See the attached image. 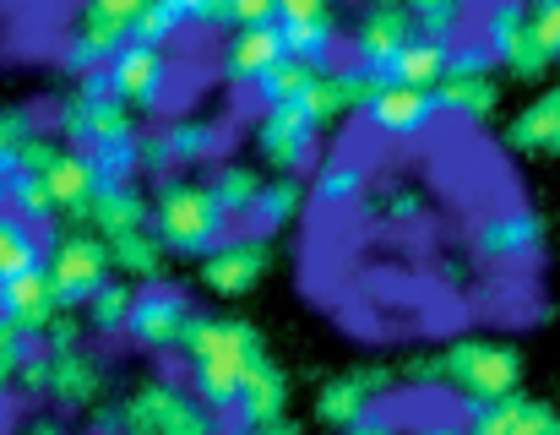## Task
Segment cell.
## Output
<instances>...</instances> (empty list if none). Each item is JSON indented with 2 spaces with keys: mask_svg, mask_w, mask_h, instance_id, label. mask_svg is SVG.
<instances>
[{
  "mask_svg": "<svg viewBox=\"0 0 560 435\" xmlns=\"http://www.w3.org/2000/svg\"><path fill=\"white\" fill-rule=\"evenodd\" d=\"M408 381H446L463 403H501L523 392V354L506 338H452L402 365Z\"/></svg>",
  "mask_w": 560,
  "mask_h": 435,
  "instance_id": "cell-3",
  "label": "cell"
},
{
  "mask_svg": "<svg viewBox=\"0 0 560 435\" xmlns=\"http://www.w3.org/2000/svg\"><path fill=\"white\" fill-rule=\"evenodd\" d=\"M283 60H289L283 22L234 27V38L223 44V77H229V82H240V87H256V82H267V77H272Z\"/></svg>",
  "mask_w": 560,
  "mask_h": 435,
  "instance_id": "cell-17",
  "label": "cell"
},
{
  "mask_svg": "<svg viewBox=\"0 0 560 435\" xmlns=\"http://www.w3.org/2000/svg\"><path fill=\"white\" fill-rule=\"evenodd\" d=\"M365 115H371V126L381 137L413 142V137L441 115V98H435V87H408V82H397V77H381V87H375Z\"/></svg>",
  "mask_w": 560,
  "mask_h": 435,
  "instance_id": "cell-15",
  "label": "cell"
},
{
  "mask_svg": "<svg viewBox=\"0 0 560 435\" xmlns=\"http://www.w3.org/2000/svg\"><path fill=\"white\" fill-rule=\"evenodd\" d=\"M506 148L528 158H560V82L545 87L534 104H523L506 126Z\"/></svg>",
  "mask_w": 560,
  "mask_h": 435,
  "instance_id": "cell-22",
  "label": "cell"
},
{
  "mask_svg": "<svg viewBox=\"0 0 560 435\" xmlns=\"http://www.w3.org/2000/svg\"><path fill=\"white\" fill-rule=\"evenodd\" d=\"M164 5L175 11L180 27H223V22H234L229 0H164Z\"/></svg>",
  "mask_w": 560,
  "mask_h": 435,
  "instance_id": "cell-40",
  "label": "cell"
},
{
  "mask_svg": "<svg viewBox=\"0 0 560 435\" xmlns=\"http://www.w3.org/2000/svg\"><path fill=\"white\" fill-rule=\"evenodd\" d=\"M386 387H392V371H381V365L343 371V376H332V381L316 392V420H322V425H332V431H349L360 414L381 409Z\"/></svg>",
  "mask_w": 560,
  "mask_h": 435,
  "instance_id": "cell-16",
  "label": "cell"
},
{
  "mask_svg": "<svg viewBox=\"0 0 560 435\" xmlns=\"http://www.w3.org/2000/svg\"><path fill=\"white\" fill-rule=\"evenodd\" d=\"M33 349H38V343H33L27 332H16L11 321H0V398H5V387L22 376V365H27Z\"/></svg>",
  "mask_w": 560,
  "mask_h": 435,
  "instance_id": "cell-37",
  "label": "cell"
},
{
  "mask_svg": "<svg viewBox=\"0 0 560 435\" xmlns=\"http://www.w3.org/2000/svg\"><path fill=\"white\" fill-rule=\"evenodd\" d=\"M283 414H289V376L272 360H261L256 376L245 381L240 403H234V425L245 435H256V431H267V425H278Z\"/></svg>",
  "mask_w": 560,
  "mask_h": 435,
  "instance_id": "cell-23",
  "label": "cell"
},
{
  "mask_svg": "<svg viewBox=\"0 0 560 435\" xmlns=\"http://www.w3.org/2000/svg\"><path fill=\"white\" fill-rule=\"evenodd\" d=\"M186 365H190V392L212 409V414H234L245 381L256 376V365L267 360V338L240 321V316H212L196 310L186 327Z\"/></svg>",
  "mask_w": 560,
  "mask_h": 435,
  "instance_id": "cell-1",
  "label": "cell"
},
{
  "mask_svg": "<svg viewBox=\"0 0 560 435\" xmlns=\"http://www.w3.org/2000/svg\"><path fill=\"white\" fill-rule=\"evenodd\" d=\"M49 261V250H44V239L33 234V223L22 213H0V283H11V278H22V272H38Z\"/></svg>",
  "mask_w": 560,
  "mask_h": 435,
  "instance_id": "cell-28",
  "label": "cell"
},
{
  "mask_svg": "<svg viewBox=\"0 0 560 435\" xmlns=\"http://www.w3.org/2000/svg\"><path fill=\"white\" fill-rule=\"evenodd\" d=\"M229 16L234 27H261V22H278V0H229Z\"/></svg>",
  "mask_w": 560,
  "mask_h": 435,
  "instance_id": "cell-43",
  "label": "cell"
},
{
  "mask_svg": "<svg viewBox=\"0 0 560 435\" xmlns=\"http://www.w3.org/2000/svg\"><path fill=\"white\" fill-rule=\"evenodd\" d=\"M528 33H534V49H539V55L556 66V60H560V0H534Z\"/></svg>",
  "mask_w": 560,
  "mask_h": 435,
  "instance_id": "cell-38",
  "label": "cell"
},
{
  "mask_svg": "<svg viewBox=\"0 0 560 435\" xmlns=\"http://www.w3.org/2000/svg\"><path fill=\"white\" fill-rule=\"evenodd\" d=\"M164 137H170L175 164H201V158H212L218 142H223V131L207 126V120H175V126H164Z\"/></svg>",
  "mask_w": 560,
  "mask_h": 435,
  "instance_id": "cell-33",
  "label": "cell"
},
{
  "mask_svg": "<svg viewBox=\"0 0 560 435\" xmlns=\"http://www.w3.org/2000/svg\"><path fill=\"white\" fill-rule=\"evenodd\" d=\"M38 131H33V115H22V109H0V175L16 164V153L33 142Z\"/></svg>",
  "mask_w": 560,
  "mask_h": 435,
  "instance_id": "cell-39",
  "label": "cell"
},
{
  "mask_svg": "<svg viewBox=\"0 0 560 435\" xmlns=\"http://www.w3.org/2000/svg\"><path fill=\"white\" fill-rule=\"evenodd\" d=\"M104 82H109V93H115L131 115H153V109L164 104V93H170V49L131 38V44L115 55V66H109Z\"/></svg>",
  "mask_w": 560,
  "mask_h": 435,
  "instance_id": "cell-9",
  "label": "cell"
},
{
  "mask_svg": "<svg viewBox=\"0 0 560 435\" xmlns=\"http://www.w3.org/2000/svg\"><path fill=\"white\" fill-rule=\"evenodd\" d=\"M413 435H474V431H468V420H430V425H419Z\"/></svg>",
  "mask_w": 560,
  "mask_h": 435,
  "instance_id": "cell-46",
  "label": "cell"
},
{
  "mask_svg": "<svg viewBox=\"0 0 560 435\" xmlns=\"http://www.w3.org/2000/svg\"><path fill=\"white\" fill-rule=\"evenodd\" d=\"M256 435H305L294 420H278V425H267V431H256Z\"/></svg>",
  "mask_w": 560,
  "mask_h": 435,
  "instance_id": "cell-48",
  "label": "cell"
},
{
  "mask_svg": "<svg viewBox=\"0 0 560 435\" xmlns=\"http://www.w3.org/2000/svg\"><path fill=\"white\" fill-rule=\"evenodd\" d=\"M360 191H365L360 164H327V169H316V186H311V197L322 208H349V202H360Z\"/></svg>",
  "mask_w": 560,
  "mask_h": 435,
  "instance_id": "cell-35",
  "label": "cell"
},
{
  "mask_svg": "<svg viewBox=\"0 0 560 435\" xmlns=\"http://www.w3.org/2000/svg\"><path fill=\"white\" fill-rule=\"evenodd\" d=\"M267 261H272L267 234H256V228L250 234H229L212 256H201V289L218 294V299H240V294H250L261 283Z\"/></svg>",
  "mask_w": 560,
  "mask_h": 435,
  "instance_id": "cell-11",
  "label": "cell"
},
{
  "mask_svg": "<svg viewBox=\"0 0 560 435\" xmlns=\"http://www.w3.org/2000/svg\"><path fill=\"white\" fill-rule=\"evenodd\" d=\"M16 381H22L27 392H38V398H55L60 409H88V403H98V392H104V365H98L88 349H71V354L33 349Z\"/></svg>",
  "mask_w": 560,
  "mask_h": 435,
  "instance_id": "cell-7",
  "label": "cell"
},
{
  "mask_svg": "<svg viewBox=\"0 0 560 435\" xmlns=\"http://www.w3.org/2000/svg\"><path fill=\"white\" fill-rule=\"evenodd\" d=\"M278 22H283V27L332 22V0H278Z\"/></svg>",
  "mask_w": 560,
  "mask_h": 435,
  "instance_id": "cell-42",
  "label": "cell"
},
{
  "mask_svg": "<svg viewBox=\"0 0 560 435\" xmlns=\"http://www.w3.org/2000/svg\"><path fill=\"white\" fill-rule=\"evenodd\" d=\"M474 256L479 261H523L545 245V217L534 208H506V213H485L474 223Z\"/></svg>",
  "mask_w": 560,
  "mask_h": 435,
  "instance_id": "cell-18",
  "label": "cell"
},
{
  "mask_svg": "<svg viewBox=\"0 0 560 435\" xmlns=\"http://www.w3.org/2000/svg\"><path fill=\"white\" fill-rule=\"evenodd\" d=\"M82 332H88V316L60 310V316L49 321V332L38 338V349H49V354H71V349H82Z\"/></svg>",
  "mask_w": 560,
  "mask_h": 435,
  "instance_id": "cell-41",
  "label": "cell"
},
{
  "mask_svg": "<svg viewBox=\"0 0 560 435\" xmlns=\"http://www.w3.org/2000/svg\"><path fill=\"white\" fill-rule=\"evenodd\" d=\"M44 267H49V283H55V294H60L66 310L88 305V299L115 278L109 239L93 234V228H66V234L49 245V261H44Z\"/></svg>",
  "mask_w": 560,
  "mask_h": 435,
  "instance_id": "cell-6",
  "label": "cell"
},
{
  "mask_svg": "<svg viewBox=\"0 0 560 435\" xmlns=\"http://www.w3.org/2000/svg\"><path fill=\"white\" fill-rule=\"evenodd\" d=\"M528 16H534V5H523V0H495V5L485 11V49L495 55V66H506V71L523 77V82L550 71V60L534 49Z\"/></svg>",
  "mask_w": 560,
  "mask_h": 435,
  "instance_id": "cell-14",
  "label": "cell"
},
{
  "mask_svg": "<svg viewBox=\"0 0 560 435\" xmlns=\"http://www.w3.org/2000/svg\"><path fill=\"white\" fill-rule=\"evenodd\" d=\"M44 180H49L55 213L66 217L71 228H82V213H88V208H93V197L104 191L98 164H93L88 153H77V148H60V153H55V164L44 169Z\"/></svg>",
  "mask_w": 560,
  "mask_h": 435,
  "instance_id": "cell-20",
  "label": "cell"
},
{
  "mask_svg": "<svg viewBox=\"0 0 560 435\" xmlns=\"http://www.w3.org/2000/svg\"><path fill=\"white\" fill-rule=\"evenodd\" d=\"M305 208V180L300 175H272L267 180V191H261V202H256V234H272V228H283L289 217Z\"/></svg>",
  "mask_w": 560,
  "mask_h": 435,
  "instance_id": "cell-30",
  "label": "cell"
},
{
  "mask_svg": "<svg viewBox=\"0 0 560 435\" xmlns=\"http://www.w3.org/2000/svg\"><path fill=\"white\" fill-rule=\"evenodd\" d=\"M316 77V66L311 60H283L267 82H256V98H261V109H278V104H300V93H305V82Z\"/></svg>",
  "mask_w": 560,
  "mask_h": 435,
  "instance_id": "cell-34",
  "label": "cell"
},
{
  "mask_svg": "<svg viewBox=\"0 0 560 435\" xmlns=\"http://www.w3.org/2000/svg\"><path fill=\"white\" fill-rule=\"evenodd\" d=\"M343 435H402V431H397V420H392L386 409H371V414H360Z\"/></svg>",
  "mask_w": 560,
  "mask_h": 435,
  "instance_id": "cell-44",
  "label": "cell"
},
{
  "mask_svg": "<svg viewBox=\"0 0 560 435\" xmlns=\"http://www.w3.org/2000/svg\"><path fill=\"white\" fill-rule=\"evenodd\" d=\"M0 191H5V208L33 217H55V197H49V180L44 175H0Z\"/></svg>",
  "mask_w": 560,
  "mask_h": 435,
  "instance_id": "cell-32",
  "label": "cell"
},
{
  "mask_svg": "<svg viewBox=\"0 0 560 435\" xmlns=\"http://www.w3.org/2000/svg\"><path fill=\"white\" fill-rule=\"evenodd\" d=\"M153 5L159 0H77V22L71 27H82L88 38H98L109 49H126Z\"/></svg>",
  "mask_w": 560,
  "mask_h": 435,
  "instance_id": "cell-25",
  "label": "cell"
},
{
  "mask_svg": "<svg viewBox=\"0 0 560 435\" xmlns=\"http://www.w3.org/2000/svg\"><path fill=\"white\" fill-rule=\"evenodd\" d=\"M452 55H457V44H452V38L419 33V38L402 49V60L392 66V77H397V82H408V87H441V82H446V71H452Z\"/></svg>",
  "mask_w": 560,
  "mask_h": 435,
  "instance_id": "cell-27",
  "label": "cell"
},
{
  "mask_svg": "<svg viewBox=\"0 0 560 435\" xmlns=\"http://www.w3.org/2000/svg\"><path fill=\"white\" fill-rule=\"evenodd\" d=\"M402 5L413 11L419 33H435V38H452V44L468 22V0H402Z\"/></svg>",
  "mask_w": 560,
  "mask_h": 435,
  "instance_id": "cell-36",
  "label": "cell"
},
{
  "mask_svg": "<svg viewBox=\"0 0 560 435\" xmlns=\"http://www.w3.org/2000/svg\"><path fill=\"white\" fill-rule=\"evenodd\" d=\"M207 186L218 191V202L229 208V217H250L256 213V202H261V191H267V180H261L250 164H223Z\"/></svg>",
  "mask_w": 560,
  "mask_h": 435,
  "instance_id": "cell-31",
  "label": "cell"
},
{
  "mask_svg": "<svg viewBox=\"0 0 560 435\" xmlns=\"http://www.w3.org/2000/svg\"><path fill=\"white\" fill-rule=\"evenodd\" d=\"M60 310H66V305H60V294H55V283H49V267L0 283V321H11V327L27 332L33 343L49 332V321H55Z\"/></svg>",
  "mask_w": 560,
  "mask_h": 435,
  "instance_id": "cell-19",
  "label": "cell"
},
{
  "mask_svg": "<svg viewBox=\"0 0 560 435\" xmlns=\"http://www.w3.org/2000/svg\"><path fill=\"white\" fill-rule=\"evenodd\" d=\"M468 431L474 435H560V414L550 403L517 392L501 403H468Z\"/></svg>",
  "mask_w": 560,
  "mask_h": 435,
  "instance_id": "cell-21",
  "label": "cell"
},
{
  "mask_svg": "<svg viewBox=\"0 0 560 435\" xmlns=\"http://www.w3.org/2000/svg\"><path fill=\"white\" fill-rule=\"evenodd\" d=\"M153 234L164 239L170 256H212L229 234H234V217L218 202V191L207 180H159L153 191Z\"/></svg>",
  "mask_w": 560,
  "mask_h": 435,
  "instance_id": "cell-4",
  "label": "cell"
},
{
  "mask_svg": "<svg viewBox=\"0 0 560 435\" xmlns=\"http://www.w3.org/2000/svg\"><path fill=\"white\" fill-rule=\"evenodd\" d=\"M190 316H196L190 299L186 294H175L170 283H159V289H137V305H131V327H126V338H131L137 349H148V354H170V349L186 343Z\"/></svg>",
  "mask_w": 560,
  "mask_h": 435,
  "instance_id": "cell-13",
  "label": "cell"
},
{
  "mask_svg": "<svg viewBox=\"0 0 560 435\" xmlns=\"http://www.w3.org/2000/svg\"><path fill=\"white\" fill-rule=\"evenodd\" d=\"M131 305H137V283H131V278H109V283L82 305V310H88V332H98V338H126Z\"/></svg>",
  "mask_w": 560,
  "mask_h": 435,
  "instance_id": "cell-29",
  "label": "cell"
},
{
  "mask_svg": "<svg viewBox=\"0 0 560 435\" xmlns=\"http://www.w3.org/2000/svg\"><path fill=\"white\" fill-rule=\"evenodd\" d=\"M82 228H93V234H104V239H120V234L153 228V202H142L137 186H115V180H104V191H98L93 208L82 213Z\"/></svg>",
  "mask_w": 560,
  "mask_h": 435,
  "instance_id": "cell-24",
  "label": "cell"
},
{
  "mask_svg": "<svg viewBox=\"0 0 560 435\" xmlns=\"http://www.w3.org/2000/svg\"><path fill=\"white\" fill-rule=\"evenodd\" d=\"M22 435H71L66 431V420H55V414H38V420H27Z\"/></svg>",
  "mask_w": 560,
  "mask_h": 435,
  "instance_id": "cell-45",
  "label": "cell"
},
{
  "mask_svg": "<svg viewBox=\"0 0 560 435\" xmlns=\"http://www.w3.org/2000/svg\"><path fill=\"white\" fill-rule=\"evenodd\" d=\"M109 256H115V272L131 278V283H142V289H159L164 272H170V250H164V239L153 228H137V234L109 239Z\"/></svg>",
  "mask_w": 560,
  "mask_h": 435,
  "instance_id": "cell-26",
  "label": "cell"
},
{
  "mask_svg": "<svg viewBox=\"0 0 560 435\" xmlns=\"http://www.w3.org/2000/svg\"><path fill=\"white\" fill-rule=\"evenodd\" d=\"M490 66H495V55H490L485 44H457L452 71H446V82L435 87L441 109L457 115V120H468V126H485V120L495 115V104H501V87H495Z\"/></svg>",
  "mask_w": 560,
  "mask_h": 435,
  "instance_id": "cell-8",
  "label": "cell"
},
{
  "mask_svg": "<svg viewBox=\"0 0 560 435\" xmlns=\"http://www.w3.org/2000/svg\"><path fill=\"white\" fill-rule=\"evenodd\" d=\"M256 153H261V164L272 169V175H300L311 158H316V137H322V126L300 109V104H278V109H261V120H256Z\"/></svg>",
  "mask_w": 560,
  "mask_h": 435,
  "instance_id": "cell-10",
  "label": "cell"
},
{
  "mask_svg": "<svg viewBox=\"0 0 560 435\" xmlns=\"http://www.w3.org/2000/svg\"><path fill=\"white\" fill-rule=\"evenodd\" d=\"M419 38V22L402 0H371V11L360 16L354 27V49H360V66L375 77H392V66L402 60V49Z\"/></svg>",
  "mask_w": 560,
  "mask_h": 435,
  "instance_id": "cell-12",
  "label": "cell"
},
{
  "mask_svg": "<svg viewBox=\"0 0 560 435\" xmlns=\"http://www.w3.org/2000/svg\"><path fill=\"white\" fill-rule=\"evenodd\" d=\"M115 435H223V414H212L190 387L142 381L115 403Z\"/></svg>",
  "mask_w": 560,
  "mask_h": 435,
  "instance_id": "cell-5",
  "label": "cell"
},
{
  "mask_svg": "<svg viewBox=\"0 0 560 435\" xmlns=\"http://www.w3.org/2000/svg\"><path fill=\"white\" fill-rule=\"evenodd\" d=\"M419 213V197H392V217H413Z\"/></svg>",
  "mask_w": 560,
  "mask_h": 435,
  "instance_id": "cell-47",
  "label": "cell"
},
{
  "mask_svg": "<svg viewBox=\"0 0 560 435\" xmlns=\"http://www.w3.org/2000/svg\"><path fill=\"white\" fill-rule=\"evenodd\" d=\"M60 131L77 153H88L98 164L104 180L115 186H131V175L142 169L137 164V148H142V131H137V115L109 93L104 77H88L77 93H66L60 104Z\"/></svg>",
  "mask_w": 560,
  "mask_h": 435,
  "instance_id": "cell-2",
  "label": "cell"
}]
</instances>
